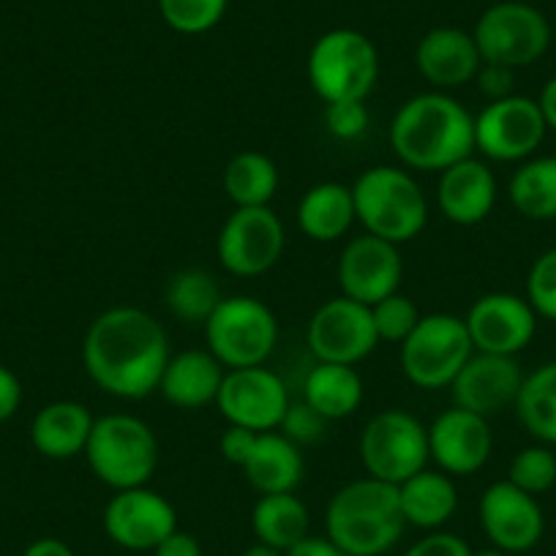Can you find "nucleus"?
<instances>
[{
	"instance_id": "obj_1",
	"label": "nucleus",
	"mask_w": 556,
	"mask_h": 556,
	"mask_svg": "<svg viewBox=\"0 0 556 556\" xmlns=\"http://www.w3.org/2000/svg\"><path fill=\"white\" fill-rule=\"evenodd\" d=\"M169 357L173 352L164 325L137 306L101 312L83 341V366L90 382L123 401L159 393Z\"/></svg>"
},
{
	"instance_id": "obj_2",
	"label": "nucleus",
	"mask_w": 556,
	"mask_h": 556,
	"mask_svg": "<svg viewBox=\"0 0 556 556\" xmlns=\"http://www.w3.org/2000/svg\"><path fill=\"white\" fill-rule=\"evenodd\" d=\"M390 148L406 169L445 173L475 156V115L445 90L417 93L395 110Z\"/></svg>"
},
{
	"instance_id": "obj_3",
	"label": "nucleus",
	"mask_w": 556,
	"mask_h": 556,
	"mask_svg": "<svg viewBox=\"0 0 556 556\" xmlns=\"http://www.w3.org/2000/svg\"><path fill=\"white\" fill-rule=\"evenodd\" d=\"M399 485L361 478L341 485L325 510V538L350 556H382L404 538Z\"/></svg>"
},
{
	"instance_id": "obj_4",
	"label": "nucleus",
	"mask_w": 556,
	"mask_h": 556,
	"mask_svg": "<svg viewBox=\"0 0 556 556\" xmlns=\"http://www.w3.org/2000/svg\"><path fill=\"white\" fill-rule=\"evenodd\" d=\"M355 216L368 235L388 243H409L429 224V200L404 167L377 164L352 184Z\"/></svg>"
},
{
	"instance_id": "obj_5",
	"label": "nucleus",
	"mask_w": 556,
	"mask_h": 556,
	"mask_svg": "<svg viewBox=\"0 0 556 556\" xmlns=\"http://www.w3.org/2000/svg\"><path fill=\"white\" fill-rule=\"evenodd\" d=\"M83 456L96 480L112 491L139 489L156 475L159 440L142 417L110 412L96 417Z\"/></svg>"
},
{
	"instance_id": "obj_6",
	"label": "nucleus",
	"mask_w": 556,
	"mask_h": 556,
	"mask_svg": "<svg viewBox=\"0 0 556 556\" xmlns=\"http://www.w3.org/2000/svg\"><path fill=\"white\" fill-rule=\"evenodd\" d=\"M306 72L325 104L366 101L379 77V52L361 30L333 28L314 41Z\"/></svg>"
},
{
	"instance_id": "obj_7",
	"label": "nucleus",
	"mask_w": 556,
	"mask_h": 556,
	"mask_svg": "<svg viewBox=\"0 0 556 556\" xmlns=\"http://www.w3.org/2000/svg\"><path fill=\"white\" fill-rule=\"evenodd\" d=\"M202 328L207 352L224 368L265 366L278 344L276 314L251 295L222 298Z\"/></svg>"
},
{
	"instance_id": "obj_8",
	"label": "nucleus",
	"mask_w": 556,
	"mask_h": 556,
	"mask_svg": "<svg viewBox=\"0 0 556 556\" xmlns=\"http://www.w3.org/2000/svg\"><path fill=\"white\" fill-rule=\"evenodd\" d=\"M399 346L401 371L420 390L451 388L475 352L464 317L445 312L420 317L415 330Z\"/></svg>"
},
{
	"instance_id": "obj_9",
	"label": "nucleus",
	"mask_w": 556,
	"mask_h": 556,
	"mask_svg": "<svg viewBox=\"0 0 556 556\" xmlns=\"http://www.w3.org/2000/svg\"><path fill=\"white\" fill-rule=\"evenodd\" d=\"M357 453L368 478L401 485L412 475L429 467V426L399 406L384 409L374 415L361 431Z\"/></svg>"
},
{
	"instance_id": "obj_10",
	"label": "nucleus",
	"mask_w": 556,
	"mask_h": 556,
	"mask_svg": "<svg viewBox=\"0 0 556 556\" xmlns=\"http://www.w3.org/2000/svg\"><path fill=\"white\" fill-rule=\"evenodd\" d=\"M472 36L483 63H500L507 68L532 66L551 47L548 20L523 0H502L485 9Z\"/></svg>"
},
{
	"instance_id": "obj_11",
	"label": "nucleus",
	"mask_w": 556,
	"mask_h": 556,
	"mask_svg": "<svg viewBox=\"0 0 556 556\" xmlns=\"http://www.w3.org/2000/svg\"><path fill=\"white\" fill-rule=\"evenodd\" d=\"M545 134L548 126L538 99L529 96L513 93L507 99L489 101L475 115V151L483 153L489 162H527L543 146Z\"/></svg>"
},
{
	"instance_id": "obj_12",
	"label": "nucleus",
	"mask_w": 556,
	"mask_h": 556,
	"mask_svg": "<svg viewBox=\"0 0 556 556\" xmlns=\"http://www.w3.org/2000/svg\"><path fill=\"white\" fill-rule=\"evenodd\" d=\"M285 222L265 207H235L222 224L216 240V256L229 276L256 278L278 265L285 256Z\"/></svg>"
},
{
	"instance_id": "obj_13",
	"label": "nucleus",
	"mask_w": 556,
	"mask_h": 556,
	"mask_svg": "<svg viewBox=\"0 0 556 556\" xmlns=\"http://www.w3.org/2000/svg\"><path fill=\"white\" fill-rule=\"evenodd\" d=\"M292 399L285 379L267 366L227 368L216 406L229 426L262 434L278 431Z\"/></svg>"
},
{
	"instance_id": "obj_14",
	"label": "nucleus",
	"mask_w": 556,
	"mask_h": 556,
	"mask_svg": "<svg viewBox=\"0 0 556 556\" xmlns=\"http://www.w3.org/2000/svg\"><path fill=\"white\" fill-rule=\"evenodd\" d=\"M306 344L317 363L357 366L379 346L371 306L344 295L330 298L308 319Z\"/></svg>"
},
{
	"instance_id": "obj_15",
	"label": "nucleus",
	"mask_w": 556,
	"mask_h": 556,
	"mask_svg": "<svg viewBox=\"0 0 556 556\" xmlns=\"http://www.w3.org/2000/svg\"><path fill=\"white\" fill-rule=\"evenodd\" d=\"M101 523L112 543L139 554V551H153L178 529V513L167 496L139 485V489L115 491L106 502Z\"/></svg>"
},
{
	"instance_id": "obj_16",
	"label": "nucleus",
	"mask_w": 556,
	"mask_h": 556,
	"mask_svg": "<svg viewBox=\"0 0 556 556\" xmlns=\"http://www.w3.org/2000/svg\"><path fill=\"white\" fill-rule=\"evenodd\" d=\"M478 513L485 538L505 554H527L543 540L545 516L538 496L521 491L507 478L483 491Z\"/></svg>"
},
{
	"instance_id": "obj_17",
	"label": "nucleus",
	"mask_w": 556,
	"mask_h": 556,
	"mask_svg": "<svg viewBox=\"0 0 556 556\" xmlns=\"http://www.w3.org/2000/svg\"><path fill=\"white\" fill-rule=\"evenodd\" d=\"M404 276V260L395 243L377 235H357L344 245L336 267L341 295L374 306L388 295L399 292Z\"/></svg>"
},
{
	"instance_id": "obj_18",
	"label": "nucleus",
	"mask_w": 556,
	"mask_h": 556,
	"mask_svg": "<svg viewBox=\"0 0 556 556\" xmlns=\"http://www.w3.org/2000/svg\"><path fill=\"white\" fill-rule=\"evenodd\" d=\"M538 314L527 298L513 292H489L469 306L464 325L475 352L516 357L532 344L538 333Z\"/></svg>"
},
{
	"instance_id": "obj_19",
	"label": "nucleus",
	"mask_w": 556,
	"mask_h": 556,
	"mask_svg": "<svg viewBox=\"0 0 556 556\" xmlns=\"http://www.w3.org/2000/svg\"><path fill=\"white\" fill-rule=\"evenodd\" d=\"M431 462L451 478H469L489 464L494 451L489 417L451 406L429 426Z\"/></svg>"
},
{
	"instance_id": "obj_20",
	"label": "nucleus",
	"mask_w": 556,
	"mask_h": 556,
	"mask_svg": "<svg viewBox=\"0 0 556 556\" xmlns=\"http://www.w3.org/2000/svg\"><path fill=\"white\" fill-rule=\"evenodd\" d=\"M523 384V371L516 357L472 352L458 377L453 379V406L491 417L516 404Z\"/></svg>"
},
{
	"instance_id": "obj_21",
	"label": "nucleus",
	"mask_w": 556,
	"mask_h": 556,
	"mask_svg": "<svg viewBox=\"0 0 556 556\" xmlns=\"http://www.w3.org/2000/svg\"><path fill=\"white\" fill-rule=\"evenodd\" d=\"M415 66L420 77L437 90H456L478 77L480 58L475 36L462 28H434L417 41Z\"/></svg>"
},
{
	"instance_id": "obj_22",
	"label": "nucleus",
	"mask_w": 556,
	"mask_h": 556,
	"mask_svg": "<svg viewBox=\"0 0 556 556\" xmlns=\"http://www.w3.org/2000/svg\"><path fill=\"white\" fill-rule=\"evenodd\" d=\"M496 175L480 159L469 156L440 173L437 184V207L442 216L458 227H475L494 213Z\"/></svg>"
},
{
	"instance_id": "obj_23",
	"label": "nucleus",
	"mask_w": 556,
	"mask_h": 556,
	"mask_svg": "<svg viewBox=\"0 0 556 556\" xmlns=\"http://www.w3.org/2000/svg\"><path fill=\"white\" fill-rule=\"evenodd\" d=\"M227 368L207 350H184L164 366L159 393L175 409L197 412L216 404Z\"/></svg>"
},
{
	"instance_id": "obj_24",
	"label": "nucleus",
	"mask_w": 556,
	"mask_h": 556,
	"mask_svg": "<svg viewBox=\"0 0 556 556\" xmlns=\"http://www.w3.org/2000/svg\"><path fill=\"white\" fill-rule=\"evenodd\" d=\"M245 483L256 494H290L303 483L306 464L301 447L287 440L281 431H262L256 434L251 456L240 467Z\"/></svg>"
},
{
	"instance_id": "obj_25",
	"label": "nucleus",
	"mask_w": 556,
	"mask_h": 556,
	"mask_svg": "<svg viewBox=\"0 0 556 556\" xmlns=\"http://www.w3.org/2000/svg\"><path fill=\"white\" fill-rule=\"evenodd\" d=\"M96 417L79 401H52L36 412L30 424V442L36 453L52 462H68L85 453Z\"/></svg>"
},
{
	"instance_id": "obj_26",
	"label": "nucleus",
	"mask_w": 556,
	"mask_h": 556,
	"mask_svg": "<svg viewBox=\"0 0 556 556\" xmlns=\"http://www.w3.org/2000/svg\"><path fill=\"white\" fill-rule=\"evenodd\" d=\"M399 502L406 527L437 532L456 516L458 489L451 475L426 467L399 485Z\"/></svg>"
},
{
	"instance_id": "obj_27",
	"label": "nucleus",
	"mask_w": 556,
	"mask_h": 556,
	"mask_svg": "<svg viewBox=\"0 0 556 556\" xmlns=\"http://www.w3.org/2000/svg\"><path fill=\"white\" fill-rule=\"evenodd\" d=\"M357 222L352 186L323 180L298 202V227L314 243H336Z\"/></svg>"
},
{
	"instance_id": "obj_28",
	"label": "nucleus",
	"mask_w": 556,
	"mask_h": 556,
	"mask_svg": "<svg viewBox=\"0 0 556 556\" xmlns=\"http://www.w3.org/2000/svg\"><path fill=\"white\" fill-rule=\"evenodd\" d=\"M363 393L366 388L355 366L317 363L303 379V401L317 409L328 424L355 415L363 404Z\"/></svg>"
},
{
	"instance_id": "obj_29",
	"label": "nucleus",
	"mask_w": 556,
	"mask_h": 556,
	"mask_svg": "<svg viewBox=\"0 0 556 556\" xmlns=\"http://www.w3.org/2000/svg\"><path fill=\"white\" fill-rule=\"evenodd\" d=\"M308 527H312V516L301 496H295V491L262 494L251 510V532H254L256 543L270 545L285 554L308 538Z\"/></svg>"
},
{
	"instance_id": "obj_30",
	"label": "nucleus",
	"mask_w": 556,
	"mask_h": 556,
	"mask_svg": "<svg viewBox=\"0 0 556 556\" xmlns=\"http://www.w3.org/2000/svg\"><path fill=\"white\" fill-rule=\"evenodd\" d=\"M507 197L523 218L556 222V156H532L518 164Z\"/></svg>"
},
{
	"instance_id": "obj_31",
	"label": "nucleus",
	"mask_w": 556,
	"mask_h": 556,
	"mask_svg": "<svg viewBox=\"0 0 556 556\" xmlns=\"http://www.w3.org/2000/svg\"><path fill=\"white\" fill-rule=\"evenodd\" d=\"M513 406L529 437H534L540 445L556 447V361L543 363L523 377Z\"/></svg>"
},
{
	"instance_id": "obj_32",
	"label": "nucleus",
	"mask_w": 556,
	"mask_h": 556,
	"mask_svg": "<svg viewBox=\"0 0 556 556\" xmlns=\"http://www.w3.org/2000/svg\"><path fill=\"white\" fill-rule=\"evenodd\" d=\"M222 287L205 267H184L164 287V306L178 323L205 325L222 303Z\"/></svg>"
},
{
	"instance_id": "obj_33",
	"label": "nucleus",
	"mask_w": 556,
	"mask_h": 556,
	"mask_svg": "<svg viewBox=\"0 0 556 556\" xmlns=\"http://www.w3.org/2000/svg\"><path fill=\"white\" fill-rule=\"evenodd\" d=\"M224 191L235 207L270 205L278 191V167L265 153H238L224 169Z\"/></svg>"
},
{
	"instance_id": "obj_34",
	"label": "nucleus",
	"mask_w": 556,
	"mask_h": 556,
	"mask_svg": "<svg viewBox=\"0 0 556 556\" xmlns=\"http://www.w3.org/2000/svg\"><path fill=\"white\" fill-rule=\"evenodd\" d=\"M227 7L229 0H159L164 23L184 36H200L216 28Z\"/></svg>"
},
{
	"instance_id": "obj_35",
	"label": "nucleus",
	"mask_w": 556,
	"mask_h": 556,
	"mask_svg": "<svg viewBox=\"0 0 556 556\" xmlns=\"http://www.w3.org/2000/svg\"><path fill=\"white\" fill-rule=\"evenodd\" d=\"M507 480L527 494L540 496L556 485V453L548 445H529L513 456Z\"/></svg>"
},
{
	"instance_id": "obj_36",
	"label": "nucleus",
	"mask_w": 556,
	"mask_h": 556,
	"mask_svg": "<svg viewBox=\"0 0 556 556\" xmlns=\"http://www.w3.org/2000/svg\"><path fill=\"white\" fill-rule=\"evenodd\" d=\"M371 317H374V328H377L379 341L401 344V341L415 330V325L420 323L424 314L417 312L412 298L401 295V292H393V295H388L384 301L374 303Z\"/></svg>"
},
{
	"instance_id": "obj_37",
	"label": "nucleus",
	"mask_w": 556,
	"mask_h": 556,
	"mask_svg": "<svg viewBox=\"0 0 556 556\" xmlns=\"http://www.w3.org/2000/svg\"><path fill=\"white\" fill-rule=\"evenodd\" d=\"M527 301L538 317L556 323V249L543 251L529 267Z\"/></svg>"
},
{
	"instance_id": "obj_38",
	"label": "nucleus",
	"mask_w": 556,
	"mask_h": 556,
	"mask_svg": "<svg viewBox=\"0 0 556 556\" xmlns=\"http://www.w3.org/2000/svg\"><path fill=\"white\" fill-rule=\"evenodd\" d=\"M278 431H281L287 440L295 442L298 447L317 445L325 437V431H328V420H325L317 409H312L306 401H292L285 420L278 426Z\"/></svg>"
},
{
	"instance_id": "obj_39",
	"label": "nucleus",
	"mask_w": 556,
	"mask_h": 556,
	"mask_svg": "<svg viewBox=\"0 0 556 556\" xmlns=\"http://www.w3.org/2000/svg\"><path fill=\"white\" fill-rule=\"evenodd\" d=\"M371 115L366 110V101H336L325 106V128L330 137L341 142H355L368 131Z\"/></svg>"
},
{
	"instance_id": "obj_40",
	"label": "nucleus",
	"mask_w": 556,
	"mask_h": 556,
	"mask_svg": "<svg viewBox=\"0 0 556 556\" xmlns=\"http://www.w3.org/2000/svg\"><path fill=\"white\" fill-rule=\"evenodd\" d=\"M404 556H472V548L464 538L453 532H429L426 538H420L417 543H412L404 551Z\"/></svg>"
},
{
	"instance_id": "obj_41",
	"label": "nucleus",
	"mask_w": 556,
	"mask_h": 556,
	"mask_svg": "<svg viewBox=\"0 0 556 556\" xmlns=\"http://www.w3.org/2000/svg\"><path fill=\"white\" fill-rule=\"evenodd\" d=\"M475 83H478V90L489 101L507 99V96L516 93V68L500 66V63H483Z\"/></svg>"
},
{
	"instance_id": "obj_42",
	"label": "nucleus",
	"mask_w": 556,
	"mask_h": 556,
	"mask_svg": "<svg viewBox=\"0 0 556 556\" xmlns=\"http://www.w3.org/2000/svg\"><path fill=\"white\" fill-rule=\"evenodd\" d=\"M256 442V431L240 429V426H227V431L218 440V451H222V458L232 467H243L245 458L251 456V447Z\"/></svg>"
},
{
	"instance_id": "obj_43",
	"label": "nucleus",
	"mask_w": 556,
	"mask_h": 556,
	"mask_svg": "<svg viewBox=\"0 0 556 556\" xmlns=\"http://www.w3.org/2000/svg\"><path fill=\"white\" fill-rule=\"evenodd\" d=\"M20 404H23V384H20L17 374L12 368L0 366V424L12 420Z\"/></svg>"
},
{
	"instance_id": "obj_44",
	"label": "nucleus",
	"mask_w": 556,
	"mask_h": 556,
	"mask_svg": "<svg viewBox=\"0 0 556 556\" xmlns=\"http://www.w3.org/2000/svg\"><path fill=\"white\" fill-rule=\"evenodd\" d=\"M151 554L153 556H202V545L191 532L175 529V532L167 534V538H164Z\"/></svg>"
},
{
	"instance_id": "obj_45",
	"label": "nucleus",
	"mask_w": 556,
	"mask_h": 556,
	"mask_svg": "<svg viewBox=\"0 0 556 556\" xmlns=\"http://www.w3.org/2000/svg\"><path fill=\"white\" fill-rule=\"evenodd\" d=\"M287 556H350V554H344L333 540L312 538V534H308V538L301 540L295 548L287 551Z\"/></svg>"
},
{
	"instance_id": "obj_46",
	"label": "nucleus",
	"mask_w": 556,
	"mask_h": 556,
	"mask_svg": "<svg viewBox=\"0 0 556 556\" xmlns=\"http://www.w3.org/2000/svg\"><path fill=\"white\" fill-rule=\"evenodd\" d=\"M23 556H77L72 551V545L63 543L58 538H39L25 548Z\"/></svg>"
},
{
	"instance_id": "obj_47",
	"label": "nucleus",
	"mask_w": 556,
	"mask_h": 556,
	"mask_svg": "<svg viewBox=\"0 0 556 556\" xmlns=\"http://www.w3.org/2000/svg\"><path fill=\"white\" fill-rule=\"evenodd\" d=\"M538 104H540V112H543L548 131H556V74L543 85Z\"/></svg>"
},
{
	"instance_id": "obj_48",
	"label": "nucleus",
	"mask_w": 556,
	"mask_h": 556,
	"mask_svg": "<svg viewBox=\"0 0 556 556\" xmlns=\"http://www.w3.org/2000/svg\"><path fill=\"white\" fill-rule=\"evenodd\" d=\"M243 556H287L285 551L278 548H270V545H262V543H254L251 548L243 551Z\"/></svg>"
},
{
	"instance_id": "obj_49",
	"label": "nucleus",
	"mask_w": 556,
	"mask_h": 556,
	"mask_svg": "<svg viewBox=\"0 0 556 556\" xmlns=\"http://www.w3.org/2000/svg\"><path fill=\"white\" fill-rule=\"evenodd\" d=\"M472 556H510V554H505V551H500L491 545V548H485V551H472Z\"/></svg>"
}]
</instances>
